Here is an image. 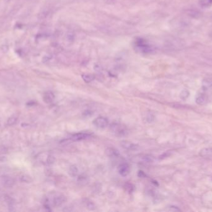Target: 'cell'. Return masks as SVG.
Returning <instances> with one entry per match:
<instances>
[{"instance_id": "obj_19", "label": "cell", "mask_w": 212, "mask_h": 212, "mask_svg": "<svg viewBox=\"0 0 212 212\" xmlns=\"http://www.w3.org/2000/svg\"><path fill=\"white\" fill-rule=\"evenodd\" d=\"M189 91H187V90H184L182 91V93H181V98L182 99H185L186 98H187V97L189 96Z\"/></svg>"}, {"instance_id": "obj_5", "label": "cell", "mask_w": 212, "mask_h": 212, "mask_svg": "<svg viewBox=\"0 0 212 212\" xmlns=\"http://www.w3.org/2000/svg\"><path fill=\"white\" fill-rule=\"evenodd\" d=\"M121 146L124 149L130 150V151H135V150H137L139 148L138 145L129 141H122L121 143Z\"/></svg>"}, {"instance_id": "obj_16", "label": "cell", "mask_w": 212, "mask_h": 212, "mask_svg": "<svg viewBox=\"0 0 212 212\" xmlns=\"http://www.w3.org/2000/svg\"><path fill=\"white\" fill-rule=\"evenodd\" d=\"M17 120H18V118L15 116H11L9 119L7 120V123L9 126H12L16 123Z\"/></svg>"}, {"instance_id": "obj_12", "label": "cell", "mask_w": 212, "mask_h": 212, "mask_svg": "<svg viewBox=\"0 0 212 212\" xmlns=\"http://www.w3.org/2000/svg\"><path fill=\"white\" fill-rule=\"evenodd\" d=\"M200 155L203 157H210L212 156V148H205L200 151Z\"/></svg>"}, {"instance_id": "obj_8", "label": "cell", "mask_w": 212, "mask_h": 212, "mask_svg": "<svg viewBox=\"0 0 212 212\" xmlns=\"http://www.w3.org/2000/svg\"><path fill=\"white\" fill-rule=\"evenodd\" d=\"M65 200H66L65 197L62 196V195H60V196H57L54 198V204L55 206H60L63 204V203L65 202Z\"/></svg>"}, {"instance_id": "obj_20", "label": "cell", "mask_w": 212, "mask_h": 212, "mask_svg": "<svg viewBox=\"0 0 212 212\" xmlns=\"http://www.w3.org/2000/svg\"><path fill=\"white\" fill-rule=\"evenodd\" d=\"M210 37H211V39H212V31H211V33L210 34Z\"/></svg>"}, {"instance_id": "obj_15", "label": "cell", "mask_w": 212, "mask_h": 212, "mask_svg": "<svg viewBox=\"0 0 212 212\" xmlns=\"http://www.w3.org/2000/svg\"><path fill=\"white\" fill-rule=\"evenodd\" d=\"M83 79L86 83H89L94 79V77L92 75H83Z\"/></svg>"}, {"instance_id": "obj_4", "label": "cell", "mask_w": 212, "mask_h": 212, "mask_svg": "<svg viewBox=\"0 0 212 212\" xmlns=\"http://www.w3.org/2000/svg\"><path fill=\"white\" fill-rule=\"evenodd\" d=\"M91 136V134L85 133H80L74 134L71 138V140L73 141H79L89 138Z\"/></svg>"}, {"instance_id": "obj_1", "label": "cell", "mask_w": 212, "mask_h": 212, "mask_svg": "<svg viewBox=\"0 0 212 212\" xmlns=\"http://www.w3.org/2000/svg\"><path fill=\"white\" fill-rule=\"evenodd\" d=\"M110 130L117 136L121 137L126 136L129 133L128 129L123 124L119 123H113L110 127Z\"/></svg>"}, {"instance_id": "obj_6", "label": "cell", "mask_w": 212, "mask_h": 212, "mask_svg": "<svg viewBox=\"0 0 212 212\" xmlns=\"http://www.w3.org/2000/svg\"><path fill=\"white\" fill-rule=\"evenodd\" d=\"M1 183L4 186L7 187H11L14 185L15 182L13 178L8 176H4L1 178Z\"/></svg>"}, {"instance_id": "obj_13", "label": "cell", "mask_w": 212, "mask_h": 212, "mask_svg": "<svg viewBox=\"0 0 212 212\" xmlns=\"http://www.w3.org/2000/svg\"><path fill=\"white\" fill-rule=\"evenodd\" d=\"M199 4L203 7H210L212 5V0H199Z\"/></svg>"}, {"instance_id": "obj_17", "label": "cell", "mask_w": 212, "mask_h": 212, "mask_svg": "<svg viewBox=\"0 0 212 212\" xmlns=\"http://www.w3.org/2000/svg\"><path fill=\"white\" fill-rule=\"evenodd\" d=\"M86 205L87 208L90 210H94L96 208V205H94V203L91 201H87L86 202Z\"/></svg>"}, {"instance_id": "obj_11", "label": "cell", "mask_w": 212, "mask_h": 212, "mask_svg": "<svg viewBox=\"0 0 212 212\" xmlns=\"http://www.w3.org/2000/svg\"><path fill=\"white\" fill-rule=\"evenodd\" d=\"M68 173H69V174H70V175L71 177H75L76 175H78V167H76V166H74V165L71 166L70 167V169H69Z\"/></svg>"}, {"instance_id": "obj_3", "label": "cell", "mask_w": 212, "mask_h": 212, "mask_svg": "<svg viewBox=\"0 0 212 212\" xmlns=\"http://www.w3.org/2000/svg\"><path fill=\"white\" fill-rule=\"evenodd\" d=\"M130 166L127 163H122L121 164L118 168V171L119 172L120 175L123 177H125L128 175L130 173Z\"/></svg>"}, {"instance_id": "obj_9", "label": "cell", "mask_w": 212, "mask_h": 212, "mask_svg": "<svg viewBox=\"0 0 212 212\" xmlns=\"http://www.w3.org/2000/svg\"><path fill=\"white\" fill-rule=\"evenodd\" d=\"M107 154L111 157H117L119 156V152H118L117 149L111 148H108L106 151Z\"/></svg>"}, {"instance_id": "obj_14", "label": "cell", "mask_w": 212, "mask_h": 212, "mask_svg": "<svg viewBox=\"0 0 212 212\" xmlns=\"http://www.w3.org/2000/svg\"><path fill=\"white\" fill-rule=\"evenodd\" d=\"M145 118V121L147 122H148V123H152V121H154L155 116L153 115V114H152V113L148 112V113H147Z\"/></svg>"}, {"instance_id": "obj_10", "label": "cell", "mask_w": 212, "mask_h": 212, "mask_svg": "<svg viewBox=\"0 0 212 212\" xmlns=\"http://www.w3.org/2000/svg\"><path fill=\"white\" fill-rule=\"evenodd\" d=\"M196 103L200 105H204L207 102V97L204 95H200L196 98Z\"/></svg>"}, {"instance_id": "obj_18", "label": "cell", "mask_w": 212, "mask_h": 212, "mask_svg": "<svg viewBox=\"0 0 212 212\" xmlns=\"http://www.w3.org/2000/svg\"><path fill=\"white\" fill-rule=\"evenodd\" d=\"M125 189L128 191L129 193H132L133 190V189H134V187L132 184H125Z\"/></svg>"}, {"instance_id": "obj_2", "label": "cell", "mask_w": 212, "mask_h": 212, "mask_svg": "<svg viewBox=\"0 0 212 212\" xmlns=\"http://www.w3.org/2000/svg\"><path fill=\"white\" fill-rule=\"evenodd\" d=\"M109 121L107 118L99 116L93 121V124H94L98 129H104L108 126Z\"/></svg>"}, {"instance_id": "obj_7", "label": "cell", "mask_w": 212, "mask_h": 212, "mask_svg": "<svg viewBox=\"0 0 212 212\" xmlns=\"http://www.w3.org/2000/svg\"><path fill=\"white\" fill-rule=\"evenodd\" d=\"M43 99L46 103H51L55 99V95L52 91H47L44 93Z\"/></svg>"}]
</instances>
